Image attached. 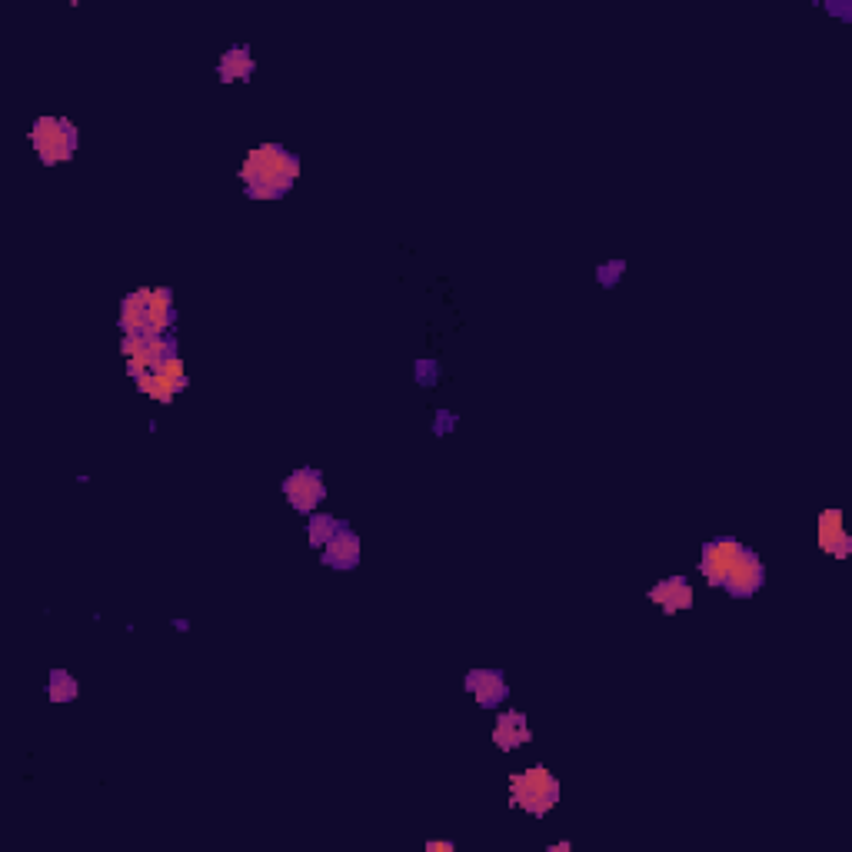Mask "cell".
<instances>
[{
  "label": "cell",
  "mask_w": 852,
  "mask_h": 852,
  "mask_svg": "<svg viewBox=\"0 0 852 852\" xmlns=\"http://www.w3.org/2000/svg\"><path fill=\"white\" fill-rule=\"evenodd\" d=\"M560 803V783L546 766H533L526 773L510 776V806L523 809L530 816H546L550 809Z\"/></svg>",
  "instance_id": "obj_3"
},
{
  "label": "cell",
  "mask_w": 852,
  "mask_h": 852,
  "mask_svg": "<svg viewBox=\"0 0 852 852\" xmlns=\"http://www.w3.org/2000/svg\"><path fill=\"white\" fill-rule=\"evenodd\" d=\"M819 550L829 553V556H849L852 550V540L843 526V510H826L819 513Z\"/></svg>",
  "instance_id": "obj_10"
},
{
  "label": "cell",
  "mask_w": 852,
  "mask_h": 852,
  "mask_svg": "<svg viewBox=\"0 0 852 852\" xmlns=\"http://www.w3.org/2000/svg\"><path fill=\"white\" fill-rule=\"evenodd\" d=\"M649 603H656L666 616H676L693 606V586L686 576H666L649 590Z\"/></svg>",
  "instance_id": "obj_8"
},
{
  "label": "cell",
  "mask_w": 852,
  "mask_h": 852,
  "mask_svg": "<svg viewBox=\"0 0 852 852\" xmlns=\"http://www.w3.org/2000/svg\"><path fill=\"white\" fill-rule=\"evenodd\" d=\"M77 693H80V683L67 673V669H54V673H50L47 679L50 703H70V699H77Z\"/></svg>",
  "instance_id": "obj_14"
},
{
  "label": "cell",
  "mask_w": 852,
  "mask_h": 852,
  "mask_svg": "<svg viewBox=\"0 0 852 852\" xmlns=\"http://www.w3.org/2000/svg\"><path fill=\"white\" fill-rule=\"evenodd\" d=\"M30 144H34L40 164H70L77 154V127L64 117H40L30 127Z\"/></svg>",
  "instance_id": "obj_4"
},
{
  "label": "cell",
  "mask_w": 852,
  "mask_h": 852,
  "mask_svg": "<svg viewBox=\"0 0 852 852\" xmlns=\"http://www.w3.org/2000/svg\"><path fill=\"white\" fill-rule=\"evenodd\" d=\"M217 77H220V84H233V80H240V84H247V80L253 77V57H250V47H230L227 54L220 57V64H217Z\"/></svg>",
  "instance_id": "obj_12"
},
{
  "label": "cell",
  "mask_w": 852,
  "mask_h": 852,
  "mask_svg": "<svg viewBox=\"0 0 852 852\" xmlns=\"http://www.w3.org/2000/svg\"><path fill=\"white\" fill-rule=\"evenodd\" d=\"M530 739H533L530 723H526V716L520 713V709H506V713L496 716V726H493L496 749H503V753H513V749L526 746Z\"/></svg>",
  "instance_id": "obj_9"
},
{
  "label": "cell",
  "mask_w": 852,
  "mask_h": 852,
  "mask_svg": "<svg viewBox=\"0 0 852 852\" xmlns=\"http://www.w3.org/2000/svg\"><path fill=\"white\" fill-rule=\"evenodd\" d=\"M243 194L250 200H280L290 194V187L300 177V157L290 154L280 144H263L253 147L247 160L237 170Z\"/></svg>",
  "instance_id": "obj_2"
},
{
  "label": "cell",
  "mask_w": 852,
  "mask_h": 852,
  "mask_svg": "<svg viewBox=\"0 0 852 852\" xmlns=\"http://www.w3.org/2000/svg\"><path fill=\"white\" fill-rule=\"evenodd\" d=\"M283 496L297 513H317L320 503L327 500V483H323V473L313 470V466H300L293 470L287 480H283Z\"/></svg>",
  "instance_id": "obj_5"
},
{
  "label": "cell",
  "mask_w": 852,
  "mask_h": 852,
  "mask_svg": "<svg viewBox=\"0 0 852 852\" xmlns=\"http://www.w3.org/2000/svg\"><path fill=\"white\" fill-rule=\"evenodd\" d=\"M426 849H430V852H453L456 846L453 843H426Z\"/></svg>",
  "instance_id": "obj_18"
},
{
  "label": "cell",
  "mask_w": 852,
  "mask_h": 852,
  "mask_svg": "<svg viewBox=\"0 0 852 852\" xmlns=\"http://www.w3.org/2000/svg\"><path fill=\"white\" fill-rule=\"evenodd\" d=\"M433 430L436 433H450V430H456V413H450V410H440L433 417Z\"/></svg>",
  "instance_id": "obj_17"
},
{
  "label": "cell",
  "mask_w": 852,
  "mask_h": 852,
  "mask_svg": "<svg viewBox=\"0 0 852 852\" xmlns=\"http://www.w3.org/2000/svg\"><path fill=\"white\" fill-rule=\"evenodd\" d=\"M699 573L713 590H726L736 600H749L763 590L766 583V566L759 560L756 550H749L736 540V536H719L703 546V560H699Z\"/></svg>",
  "instance_id": "obj_1"
},
{
  "label": "cell",
  "mask_w": 852,
  "mask_h": 852,
  "mask_svg": "<svg viewBox=\"0 0 852 852\" xmlns=\"http://www.w3.org/2000/svg\"><path fill=\"white\" fill-rule=\"evenodd\" d=\"M343 526V520H337V516L330 513H310V550H323V546L330 543V536L337 533Z\"/></svg>",
  "instance_id": "obj_13"
},
{
  "label": "cell",
  "mask_w": 852,
  "mask_h": 852,
  "mask_svg": "<svg viewBox=\"0 0 852 852\" xmlns=\"http://www.w3.org/2000/svg\"><path fill=\"white\" fill-rule=\"evenodd\" d=\"M623 273H626V263H623V260H613V263H603V267L596 270V277H600L603 287H613V283H620Z\"/></svg>",
  "instance_id": "obj_16"
},
{
  "label": "cell",
  "mask_w": 852,
  "mask_h": 852,
  "mask_svg": "<svg viewBox=\"0 0 852 852\" xmlns=\"http://www.w3.org/2000/svg\"><path fill=\"white\" fill-rule=\"evenodd\" d=\"M320 563L330 570H357L360 566V536L347 523L330 536V543L320 550Z\"/></svg>",
  "instance_id": "obj_7"
},
{
  "label": "cell",
  "mask_w": 852,
  "mask_h": 852,
  "mask_svg": "<svg viewBox=\"0 0 852 852\" xmlns=\"http://www.w3.org/2000/svg\"><path fill=\"white\" fill-rule=\"evenodd\" d=\"M413 370H417V383L426 390H433L436 383H440V363L436 360H417L413 363Z\"/></svg>",
  "instance_id": "obj_15"
},
{
  "label": "cell",
  "mask_w": 852,
  "mask_h": 852,
  "mask_svg": "<svg viewBox=\"0 0 852 852\" xmlns=\"http://www.w3.org/2000/svg\"><path fill=\"white\" fill-rule=\"evenodd\" d=\"M466 689L473 693V699L480 703V709H500L510 696V683L500 669H486V666H476L466 673Z\"/></svg>",
  "instance_id": "obj_6"
},
{
  "label": "cell",
  "mask_w": 852,
  "mask_h": 852,
  "mask_svg": "<svg viewBox=\"0 0 852 852\" xmlns=\"http://www.w3.org/2000/svg\"><path fill=\"white\" fill-rule=\"evenodd\" d=\"M137 390L144 397H154L160 403H174L177 393H184L190 387V377H170V373H147V377L134 380Z\"/></svg>",
  "instance_id": "obj_11"
}]
</instances>
